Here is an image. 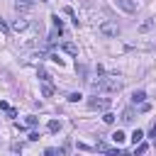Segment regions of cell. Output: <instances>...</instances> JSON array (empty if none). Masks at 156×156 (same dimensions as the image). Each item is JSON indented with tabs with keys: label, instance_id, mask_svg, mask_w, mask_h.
Returning a JSON list of instances; mask_svg holds the SVG:
<instances>
[{
	"label": "cell",
	"instance_id": "cell-1",
	"mask_svg": "<svg viewBox=\"0 0 156 156\" xmlns=\"http://www.w3.org/2000/svg\"><path fill=\"white\" fill-rule=\"evenodd\" d=\"M95 90H102V93H117L122 88V80L112 73H102V78H98V83L93 85Z\"/></svg>",
	"mask_w": 156,
	"mask_h": 156
},
{
	"label": "cell",
	"instance_id": "cell-2",
	"mask_svg": "<svg viewBox=\"0 0 156 156\" xmlns=\"http://www.w3.org/2000/svg\"><path fill=\"white\" fill-rule=\"evenodd\" d=\"M88 107H90V110H102V112H107V110H110V100H107V98H90V100H88Z\"/></svg>",
	"mask_w": 156,
	"mask_h": 156
},
{
	"label": "cell",
	"instance_id": "cell-3",
	"mask_svg": "<svg viewBox=\"0 0 156 156\" xmlns=\"http://www.w3.org/2000/svg\"><path fill=\"white\" fill-rule=\"evenodd\" d=\"M117 32H119V27L115 22H102L100 24V34L102 37H117Z\"/></svg>",
	"mask_w": 156,
	"mask_h": 156
},
{
	"label": "cell",
	"instance_id": "cell-4",
	"mask_svg": "<svg viewBox=\"0 0 156 156\" xmlns=\"http://www.w3.org/2000/svg\"><path fill=\"white\" fill-rule=\"evenodd\" d=\"M117 7L124 10V12H134V10H136V5H134L132 0H117Z\"/></svg>",
	"mask_w": 156,
	"mask_h": 156
},
{
	"label": "cell",
	"instance_id": "cell-5",
	"mask_svg": "<svg viewBox=\"0 0 156 156\" xmlns=\"http://www.w3.org/2000/svg\"><path fill=\"white\" fill-rule=\"evenodd\" d=\"M63 51L71 54V56H78V46H76L73 41H63Z\"/></svg>",
	"mask_w": 156,
	"mask_h": 156
},
{
	"label": "cell",
	"instance_id": "cell-6",
	"mask_svg": "<svg viewBox=\"0 0 156 156\" xmlns=\"http://www.w3.org/2000/svg\"><path fill=\"white\" fill-rule=\"evenodd\" d=\"M32 5H34V0H15L17 10H32Z\"/></svg>",
	"mask_w": 156,
	"mask_h": 156
},
{
	"label": "cell",
	"instance_id": "cell-7",
	"mask_svg": "<svg viewBox=\"0 0 156 156\" xmlns=\"http://www.w3.org/2000/svg\"><path fill=\"white\" fill-rule=\"evenodd\" d=\"M144 100H146V93H144V90H134V93H132V102H134V105H136V102H144Z\"/></svg>",
	"mask_w": 156,
	"mask_h": 156
},
{
	"label": "cell",
	"instance_id": "cell-8",
	"mask_svg": "<svg viewBox=\"0 0 156 156\" xmlns=\"http://www.w3.org/2000/svg\"><path fill=\"white\" fill-rule=\"evenodd\" d=\"M27 24H29V22L20 17V20H15V22H12V29H17V32H22V29H27Z\"/></svg>",
	"mask_w": 156,
	"mask_h": 156
},
{
	"label": "cell",
	"instance_id": "cell-9",
	"mask_svg": "<svg viewBox=\"0 0 156 156\" xmlns=\"http://www.w3.org/2000/svg\"><path fill=\"white\" fill-rule=\"evenodd\" d=\"M41 95H44V98H51V95H54V85H51V83H41Z\"/></svg>",
	"mask_w": 156,
	"mask_h": 156
},
{
	"label": "cell",
	"instance_id": "cell-10",
	"mask_svg": "<svg viewBox=\"0 0 156 156\" xmlns=\"http://www.w3.org/2000/svg\"><path fill=\"white\" fill-rule=\"evenodd\" d=\"M51 22H54V29H56V32H63V22H61L58 15H51Z\"/></svg>",
	"mask_w": 156,
	"mask_h": 156
},
{
	"label": "cell",
	"instance_id": "cell-11",
	"mask_svg": "<svg viewBox=\"0 0 156 156\" xmlns=\"http://www.w3.org/2000/svg\"><path fill=\"white\" fill-rule=\"evenodd\" d=\"M154 24H156V20H146L139 24V32H149V29H154Z\"/></svg>",
	"mask_w": 156,
	"mask_h": 156
},
{
	"label": "cell",
	"instance_id": "cell-12",
	"mask_svg": "<svg viewBox=\"0 0 156 156\" xmlns=\"http://www.w3.org/2000/svg\"><path fill=\"white\" fill-rule=\"evenodd\" d=\"M124 139H127V134H124V132H122V129H117V132H115V134H112V141H115V144H122V141H124Z\"/></svg>",
	"mask_w": 156,
	"mask_h": 156
},
{
	"label": "cell",
	"instance_id": "cell-13",
	"mask_svg": "<svg viewBox=\"0 0 156 156\" xmlns=\"http://www.w3.org/2000/svg\"><path fill=\"white\" fill-rule=\"evenodd\" d=\"M132 141H134V146H136L139 141H144V132H141V129H134V132H132Z\"/></svg>",
	"mask_w": 156,
	"mask_h": 156
},
{
	"label": "cell",
	"instance_id": "cell-14",
	"mask_svg": "<svg viewBox=\"0 0 156 156\" xmlns=\"http://www.w3.org/2000/svg\"><path fill=\"white\" fill-rule=\"evenodd\" d=\"M132 119H134V110L129 107V110H124V112H122V122H127V124H129Z\"/></svg>",
	"mask_w": 156,
	"mask_h": 156
},
{
	"label": "cell",
	"instance_id": "cell-15",
	"mask_svg": "<svg viewBox=\"0 0 156 156\" xmlns=\"http://www.w3.org/2000/svg\"><path fill=\"white\" fill-rule=\"evenodd\" d=\"M102 122H105V124H112V122H115V115H112V112L107 110V112L102 115Z\"/></svg>",
	"mask_w": 156,
	"mask_h": 156
},
{
	"label": "cell",
	"instance_id": "cell-16",
	"mask_svg": "<svg viewBox=\"0 0 156 156\" xmlns=\"http://www.w3.org/2000/svg\"><path fill=\"white\" fill-rule=\"evenodd\" d=\"M146 149H149V144H146V141H139V144H136V154H139V156H141V154H146Z\"/></svg>",
	"mask_w": 156,
	"mask_h": 156
},
{
	"label": "cell",
	"instance_id": "cell-17",
	"mask_svg": "<svg viewBox=\"0 0 156 156\" xmlns=\"http://www.w3.org/2000/svg\"><path fill=\"white\" fill-rule=\"evenodd\" d=\"M58 129H61V122L51 119V122H49V132H58Z\"/></svg>",
	"mask_w": 156,
	"mask_h": 156
},
{
	"label": "cell",
	"instance_id": "cell-18",
	"mask_svg": "<svg viewBox=\"0 0 156 156\" xmlns=\"http://www.w3.org/2000/svg\"><path fill=\"white\" fill-rule=\"evenodd\" d=\"M49 58H51V61H54V63H58V66H63V58H58V54H51V56H49Z\"/></svg>",
	"mask_w": 156,
	"mask_h": 156
},
{
	"label": "cell",
	"instance_id": "cell-19",
	"mask_svg": "<svg viewBox=\"0 0 156 156\" xmlns=\"http://www.w3.org/2000/svg\"><path fill=\"white\" fill-rule=\"evenodd\" d=\"M80 98H83V95H80V93H71V95H68V100H71V102H78V100H80Z\"/></svg>",
	"mask_w": 156,
	"mask_h": 156
},
{
	"label": "cell",
	"instance_id": "cell-20",
	"mask_svg": "<svg viewBox=\"0 0 156 156\" xmlns=\"http://www.w3.org/2000/svg\"><path fill=\"white\" fill-rule=\"evenodd\" d=\"M24 122H27V127H37V122H39V119H37V117H27Z\"/></svg>",
	"mask_w": 156,
	"mask_h": 156
},
{
	"label": "cell",
	"instance_id": "cell-21",
	"mask_svg": "<svg viewBox=\"0 0 156 156\" xmlns=\"http://www.w3.org/2000/svg\"><path fill=\"white\" fill-rule=\"evenodd\" d=\"M44 156H56V149H51V146H49V149L44 151Z\"/></svg>",
	"mask_w": 156,
	"mask_h": 156
},
{
	"label": "cell",
	"instance_id": "cell-22",
	"mask_svg": "<svg viewBox=\"0 0 156 156\" xmlns=\"http://www.w3.org/2000/svg\"><path fill=\"white\" fill-rule=\"evenodd\" d=\"M0 110H10V105H7L5 100H0Z\"/></svg>",
	"mask_w": 156,
	"mask_h": 156
},
{
	"label": "cell",
	"instance_id": "cell-23",
	"mask_svg": "<svg viewBox=\"0 0 156 156\" xmlns=\"http://www.w3.org/2000/svg\"><path fill=\"white\" fill-rule=\"evenodd\" d=\"M151 141H154V146H156V132H151Z\"/></svg>",
	"mask_w": 156,
	"mask_h": 156
},
{
	"label": "cell",
	"instance_id": "cell-24",
	"mask_svg": "<svg viewBox=\"0 0 156 156\" xmlns=\"http://www.w3.org/2000/svg\"><path fill=\"white\" fill-rule=\"evenodd\" d=\"M151 132H156V122H154V127H151Z\"/></svg>",
	"mask_w": 156,
	"mask_h": 156
},
{
	"label": "cell",
	"instance_id": "cell-25",
	"mask_svg": "<svg viewBox=\"0 0 156 156\" xmlns=\"http://www.w3.org/2000/svg\"><path fill=\"white\" fill-rule=\"evenodd\" d=\"M41 2H49V0H41Z\"/></svg>",
	"mask_w": 156,
	"mask_h": 156
}]
</instances>
